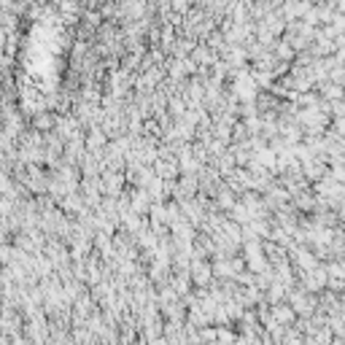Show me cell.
<instances>
[{
  "mask_svg": "<svg viewBox=\"0 0 345 345\" xmlns=\"http://www.w3.org/2000/svg\"><path fill=\"white\" fill-rule=\"evenodd\" d=\"M272 321L275 323H283V326H289V323H294V318H297V313L291 310V305H280V302H272Z\"/></svg>",
  "mask_w": 345,
  "mask_h": 345,
  "instance_id": "cell-3",
  "label": "cell"
},
{
  "mask_svg": "<svg viewBox=\"0 0 345 345\" xmlns=\"http://www.w3.org/2000/svg\"><path fill=\"white\" fill-rule=\"evenodd\" d=\"M186 272H189V278L194 280V286H208V283L213 280L211 262H205L203 256H200V259H192L189 267H186Z\"/></svg>",
  "mask_w": 345,
  "mask_h": 345,
  "instance_id": "cell-2",
  "label": "cell"
},
{
  "mask_svg": "<svg viewBox=\"0 0 345 345\" xmlns=\"http://www.w3.org/2000/svg\"><path fill=\"white\" fill-rule=\"evenodd\" d=\"M289 305H291V310L297 313V315H305V318H310V315L315 313V297H313V291H305V289H299V291H291L289 294Z\"/></svg>",
  "mask_w": 345,
  "mask_h": 345,
  "instance_id": "cell-1",
  "label": "cell"
},
{
  "mask_svg": "<svg viewBox=\"0 0 345 345\" xmlns=\"http://www.w3.org/2000/svg\"><path fill=\"white\" fill-rule=\"evenodd\" d=\"M54 121H57V116H49V113H38L33 124H35V129H43V132H46V129L54 127Z\"/></svg>",
  "mask_w": 345,
  "mask_h": 345,
  "instance_id": "cell-4",
  "label": "cell"
}]
</instances>
